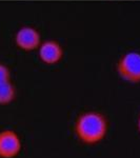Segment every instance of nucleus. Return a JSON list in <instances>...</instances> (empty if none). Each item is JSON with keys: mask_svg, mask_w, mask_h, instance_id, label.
Listing matches in <instances>:
<instances>
[{"mask_svg": "<svg viewBox=\"0 0 140 158\" xmlns=\"http://www.w3.org/2000/svg\"><path fill=\"white\" fill-rule=\"evenodd\" d=\"M109 131V121L104 114L98 111H86L76 118L74 133L85 146H95L105 138Z\"/></svg>", "mask_w": 140, "mask_h": 158, "instance_id": "obj_1", "label": "nucleus"}, {"mask_svg": "<svg viewBox=\"0 0 140 158\" xmlns=\"http://www.w3.org/2000/svg\"><path fill=\"white\" fill-rule=\"evenodd\" d=\"M118 76L129 83H140V53L129 51L119 58L116 65Z\"/></svg>", "mask_w": 140, "mask_h": 158, "instance_id": "obj_2", "label": "nucleus"}, {"mask_svg": "<svg viewBox=\"0 0 140 158\" xmlns=\"http://www.w3.org/2000/svg\"><path fill=\"white\" fill-rule=\"evenodd\" d=\"M41 42L40 32L32 25H23L15 34V44L24 52L38 50Z\"/></svg>", "mask_w": 140, "mask_h": 158, "instance_id": "obj_3", "label": "nucleus"}, {"mask_svg": "<svg viewBox=\"0 0 140 158\" xmlns=\"http://www.w3.org/2000/svg\"><path fill=\"white\" fill-rule=\"evenodd\" d=\"M22 149L21 138L14 130L0 131V158H15Z\"/></svg>", "mask_w": 140, "mask_h": 158, "instance_id": "obj_4", "label": "nucleus"}, {"mask_svg": "<svg viewBox=\"0 0 140 158\" xmlns=\"http://www.w3.org/2000/svg\"><path fill=\"white\" fill-rule=\"evenodd\" d=\"M37 51L40 61L49 65L57 64L64 55L63 48L59 42L54 39H47L42 41Z\"/></svg>", "mask_w": 140, "mask_h": 158, "instance_id": "obj_5", "label": "nucleus"}, {"mask_svg": "<svg viewBox=\"0 0 140 158\" xmlns=\"http://www.w3.org/2000/svg\"><path fill=\"white\" fill-rule=\"evenodd\" d=\"M16 98V88L12 80L0 85V106H7Z\"/></svg>", "mask_w": 140, "mask_h": 158, "instance_id": "obj_6", "label": "nucleus"}, {"mask_svg": "<svg viewBox=\"0 0 140 158\" xmlns=\"http://www.w3.org/2000/svg\"><path fill=\"white\" fill-rule=\"evenodd\" d=\"M11 81V71L7 65L0 62V85Z\"/></svg>", "mask_w": 140, "mask_h": 158, "instance_id": "obj_7", "label": "nucleus"}, {"mask_svg": "<svg viewBox=\"0 0 140 158\" xmlns=\"http://www.w3.org/2000/svg\"><path fill=\"white\" fill-rule=\"evenodd\" d=\"M137 128H138V131L140 132V114L138 116V119H137Z\"/></svg>", "mask_w": 140, "mask_h": 158, "instance_id": "obj_8", "label": "nucleus"}]
</instances>
